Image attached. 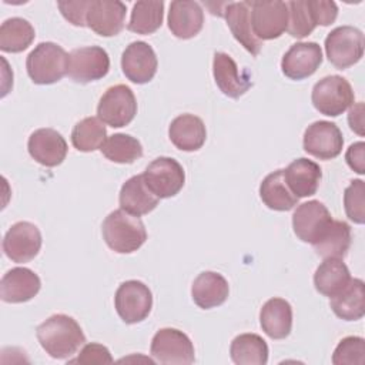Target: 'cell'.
I'll use <instances>...</instances> for the list:
<instances>
[{"mask_svg": "<svg viewBox=\"0 0 365 365\" xmlns=\"http://www.w3.org/2000/svg\"><path fill=\"white\" fill-rule=\"evenodd\" d=\"M36 335L41 348L56 359L70 358L86 342L78 322L66 314L48 317L37 327Z\"/></svg>", "mask_w": 365, "mask_h": 365, "instance_id": "obj_1", "label": "cell"}, {"mask_svg": "<svg viewBox=\"0 0 365 365\" xmlns=\"http://www.w3.org/2000/svg\"><path fill=\"white\" fill-rule=\"evenodd\" d=\"M101 234L108 248L118 254H131L147 240V231L140 217L121 208L111 211L104 218Z\"/></svg>", "mask_w": 365, "mask_h": 365, "instance_id": "obj_2", "label": "cell"}, {"mask_svg": "<svg viewBox=\"0 0 365 365\" xmlns=\"http://www.w3.org/2000/svg\"><path fill=\"white\" fill-rule=\"evenodd\" d=\"M68 54L51 41L37 44L26 60L27 74L36 84H53L67 74Z\"/></svg>", "mask_w": 365, "mask_h": 365, "instance_id": "obj_3", "label": "cell"}, {"mask_svg": "<svg viewBox=\"0 0 365 365\" xmlns=\"http://www.w3.org/2000/svg\"><path fill=\"white\" fill-rule=\"evenodd\" d=\"M364 33L352 26H339L325 38V53L331 64L345 70L356 64L364 54Z\"/></svg>", "mask_w": 365, "mask_h": 365, "instance_id": "obj_4", "label": "cell"}, {"mask_svg": "<svg viewBox=\"0 0 365 365\" xmlns=\"http://www.w3.org/2000/svg\"><path fill=\"white\" fill-rule=\"evenodd\" d=\"M354 91L349 81L341 76H327L315 83L311 94L314 107L324 115L338 117L354 104Z\"/></svg>", "mask_w": 365, "mask_h": 365, "instance_id": "obj_5", "label": "cell"}, {"mask_svg": "<svg viewBox=\"0 0 365 365\" xmlns=\"http://www.w3.org/2000/svg\"><path fill=\"white\" fill-rule=\"evenodd\" d=\"M137 114V100L125 84L108 87L97 106V117L107 125L120 128L130 124Z\"/></svg>", "mask_w": 365, "mask_h": 365, "instance_id": "obj_6", "label": "cell"}, {"mask_svg": "<svg viewBox=\"0 0 365 365\" xmlns=\"http://www.w3.org/2000/svg\"><path fill=\"white\" fill-rule=\"evenodd\" d=\"M151 356L160 364L190 365L195 361L191 339L180 329L161 328L151 339Z\"/></svg>", "mask_w": 365, "mask_h": 365, "instance_id": "obj_7", "label": "cell"}, {"mask_svg": "<svg viewBox=\"0 0 365 365\" xmlns=\"http://www.w3.org/2000/svg\"><path fill=\"white\" fill-rule=\"evenodd\" d=\"M114 307L118 317L125 324H137L144 321L153 308V294L150 288L137 279H130L115 291Z\"/></svg>", "mask_w": 365, "mask_h": 365, "instance_id": "obj_8", "label": "cell"}, {"mask_svg": "<svg viewBox=\"0 0 365 365\" xmlns=\"http://www.w3.org/2000/svg\"><path fill=\"white\" fill-rule=\"evenodd\" d=\"M110 57L103 47L86 46L68 53L67 74L76 83H90L107 76Z\"/></svg>", "mask_w": 365, "mask_h": 365, "instance_id": "obj_9", "label": "cell"}, {"mask_svg": "<svg viewBox=\"0 0 365 365\" xmlns=\"http://www.w3.org/2000/svg\"><path fill=\"white\" fill-rule=\"evenodd\" d=\"M147 187L158 198H170L184 187L185 174L181 164L171 157L153 160L143 173Z\"/></svg>", "mask_w": 365, "mask_h": 365, "instance_id": "obj_10", "label": "cell"}, {"mask_svg": "<svg viewBox=\"0 0 365 365\" xmlns=\"http://www.w3.org/2000/svg\"><path fill=\"white\" fill-rule=\"evenodd\" d=\"M251 26L258 40L278 38L288 27V6L285 1H250Z\"/></svg>", "mask_w": 365, "mask_h": 365, "instance_id": "obj_11", "label": "cell"}, {"mask_svg": "<svg viewBox=\"0 0 365 365\" xmlns=\"http://www.w3.org/2000/svg\"><path fill=\"white\" fill-rule=\"evenodd\" d=\"M41 242V232L37 225L29 221H19L6 232L3 251L13 262H29L38 254Z\"/></svg>", "mask_w": 365, "mask_h": 365, "instance_id": "obj_12", "label": "cell"}, {"mask_svg": "<svg viewBox=\"0 0 365 365\" xmlns=\"http://www.w3.org/2000/svg\"><path fill=\"white\" fill-rule=\"evenodd\" d=\"M342 133L335 123L319 120L309 124L304 133V150L319 160H332L342 151Z\"/></svg>", "mask_w": 365, "mask_h": 365, "instance_id": "obj_13", "label": "cell"}, {"mask_svg": "<svg viewBox=\"0 0 365 365\" xmlns=\"http://www.w3.org/2000/svg\"><path fill=\"white\" fill-rule=\"evenodd\" d=\"M125 4L118 0H90L87 27L103 37L117 36L124 29Z\"/></svg>", "mask_w": 365, "mask_h": 365, "instance_id": "obj_14", "label": "cell"}, {"mask_svg": "<svg viewBox=\"0 0 365 365\" xmlns=\"http://www.w3.org/2000/svg\"><path fill=\"white\" fill-rule=\"evenodd\" d=\"M322 63L321 46L315 41L292 44L281 60V70L291 80L311 77Z\"/></svg>", "mask_w": 365, "mask_h": 365, "instance_id": "obj_15", "label": "cell"}, {"mask_svg": "<svg viewBox=\"0 0 365 365\" xmlns=\"http://www.w3.org/2000/svg\"><path fill=\"white\" fill-rule=\"evenodd\" d=\"M157 56L153 47L145 41H133L123 51V73L135 84H145L151 81L157 73Z\"/></svg>", "mask_w": 365, "mask_h": 365, "instance_id": "obj_16", "label": "cell"}, {"mask_svg": "<svg viewBox=\"0 0 365 365\" xmlns=\"http://www.w3.org/2000/svg\"><path fill=\"white\" fill-rule=\"evenodd\" d=\"M29 154L44 167L60 165L67 155V143L54 128H38L33 131L27 141Z\"/></svg>", "mask_w": 365, "mask_h": 365, "instance_id": "obj_17", "label": "cell"}, {"mask_svg": "<svg viewBox=\"0 0 365 365\" xmlns=\"http://www.w3.org/2000/svg\"><path fill=\"white\" fill-rule=\"evenodd\" d=\"M212 74L215 84L222 91V94L231 98H240L252 87L248 71L244 70L241 73L231 56L222 51L214 53Z\"/></svg>", "mask_w": 365, "mask_h": 365, "instance_id": "obj_18", "label": "cell"}, {"mask_svg": "<svg viewBox=\"0 0 365 365\" xmlns=\"http://www.w3.org/2000/svg\"><path fill=\"white\" fill-rule=\"evenodd\" d=\"M40 288L41 281L34 271L26 267H16L3 275L0 281V297L4 302L21 304L36 297Z\"/></svg>", "mask_w": 365, "mask_h": 365, "instance_id": "obj_19", "label": "cell"}, {"mask_svg": "<svg viewBox=\"0 0 365 365\" xmlns=\"http://www.w3.org/2000/svg\"><path fill=\"white\" fill-rule=\"evenodd\" d=\"M332 220L328 208L318 200L302 202L292 214V228L302 242L312 244Z\"/></svg>", "mask_w": 365, "mask_h": 365, "instance_id": "obj_20", "label": "cell"}, {"mask_svg": "<svg viewBox=\"0 0 365 365\" xmlns=\"http://www.w3.org/2000/svg\"><path fill=\"white\" fill-rule=\"evenodd\" d=\"M221 16L225 17V21L235 37L244 48L252 56H258L262 47L261 40H258L252 31L251 26V6L250 1H234L227 3Z\"/></svg>", "mask_w": 365, "mask_h": 365, "instance_id": "obj_21", "label": "cell"}, {"mask_svg": "<svg viewBox=\"0 0 365 365\" xmlns=\"http://www.w3.org/2000/svg\"><path fill=\"white\" fill-rule=\"evenodd\" d=\"M204 26V11L197 1L175 0L170 4L168 29L182 40L195 37Z\"/></svg>", "mask_w": 365, "mask_h": 365, "instance_id": "obj_22", "label": "cell"}, {"mask_svg": "<svg viewBox=\"0 0 365 365\" xmlns=\"http://www.w3.org/2000/svg\"><path fill=\"white\" fill-rule=\"evenodd\" d=\"M284 178L292 194L298 198H304L317 192L322 178V171L315 161L301 157L294 160L284 170Z\"/></svg>", "mask_w": 365, "mask_h": 365, "instance_id": "obj_23", "label": "cell"}, {"mask_svg": "<svg viewBox=\"0 0 365 365\" xmlns=\"http://www.w3.org/2000/svg\"><path fill=\"white\" fill-rule=\"evenodd\" d=\"M168 137L178 150L197 151L205 143L207 130L200 117L185 113L171 121Z\"/></svg>", "mask_w": 365, "mask_h": 365, "instance_id": "obj_24", "label": "cell"}, {"mask_svg": "<svg viewBox=\"0 0 365 365\" xmlns=\"http://www.w3.org/2000/svg\"><path fill=\"white\" fill-rule=\"evenodd\" d=\"M351 227L345 221L331 220L312 242L321 258H344L351 247Z\"/></svg>", "mask_w": 365, "mask_h": 365, "instance_id": "obj_25", "label": "cell"}, {"mask_svg": "<svg viewBox=\"0 0 365 365\" xmlns=\"http://www.w3.org/2000/svg\"><path fill=\"white\" fill-rule=\"evenodd\" d=\"M158 200L160 198L147 187L143 174L128 178L123 184L118 195L121 210L135 217L151 212L158 205Z\"/></svg>", "mask_w": 365, "mask_h": 365, "instance_id": "obj_26", "label": "cell"}, {"mask_svg": "<svg viewBox=\"0 0 365 365\" xmlns=\"http://www.w3.org/2000/svg\"><path fill=\"white\" fill-rule=\"evenodd\" d=\"M230 294L227 279L214 271L198 274L191 287L192 301L202 309H211L225 302Z\"/></svg>", "mask_w": 365, "mask_h": 365, "instance_id": "obj_27", "label": "cell"}, {"mask_svg": "<svg viewBox=\"0 0 365 365\" xmlns=\"http://www.w3.org/2000/svg\"><path fill=\"white\" fill-rule=\"evenodd\" d=\"M329 298L331 309L344 321H358L365 314V285L359 278H351L338 294Z\"/></svg>", "mask_w": 365, "mask_h": 365, "instance_id": "obj_28", "label": "cell"}, {"mask_svg": "<svg viewBox=\"0 0 365 365\" xmlns=\"http://www.w3.org/2000/svg\"><path fill=\"white\" fill-rule=\"evenodd\" d=\"M262 331L271 339H284L292 328V307L282 298L268 299L259 311Z\"/></svg>", "mask_w": 365, "mask_h": 365, "instance_id": "obj_29", "label": "cell"}, {"mask_svg": "<svg viewBox=\"0 0 365 365\" xmlns=\"http://www.w3.org/2000/svg\"><path fill=\"white\" fill-rule=\"evenodd\" d=\"M262 202L274 211H289L298 204V197L292 194L284 178V170L268 174L259 185Z\"/></svg>", "mask_w": 365, "mask_h": 365, "instance_id": "obj_30", "label": "cell"}, {"mask_svg": "<svg viewBox=\"0 0 365 365\" xmlns=\"http://www.w3.org/2000/svg\"><path fill=\"white\" fill-rule=\"evenodd\" d=\"M349 279V269L339 258H325L314 274L315 289L325 297L338 294Z\"/></svg>", "mask_w": 365, "mask_h": 365, "instance_id": "obj_31", "label": "cell"}, {"mask_svg": "<svg viewBox=\"0 0 365 365\" xmlns=\"http://www.w3.org/2000/svg\"><path fill=\"white\" fill-rule=\"evenodd\" d=\"M230 355L237 365H265L268 362V345L257 334H241L232 339Z\"/></svg>", "mask_w": 365, "mask_h": 365, "instance_id": "obj_32", "label": "cell"}, {"mask_svg": "<svg viewBox=\"0 0 365 365\" xmlns=\"http://www.w3.org/2000/svg\"><path fill=\"white\" fill-rule=\"evenodd\" d=\"M34 37V27L30 21L21 17L7 19L0 26V50L6 53L24 51Z\"/></svg>", "mask_w": 365, "mask_h": 365, "instance_id": "obj_33", "label": "cell"}, {"mask_svg": "<svg viewBox=\"0 0 365 365\" xmlns=\"http://www.w3.org/2000/svg\"><path fill=\"white\" fill-rule=\"evenodd\" d=\"M164 19V1H137L133 6L127 29L137 34H151L157 31Z\"/></svg>", "mask_w": 365, "mask_h": 365, "instance_id": "obj_34", "label": "cell"}, {"mask_svg": "<svg viewBox=\"0 0 365 365\" xmlns=\"http://www.w3.org/2000/svg\"><path fill=\"white\" fill-rule=\"evenodd\" d=\"M107 130L98 117H86L80 120L71 131V143L81 153H91L104 144Z\"/></svg>", "mask_w": 365, "mask_h": 365, "instance_id": "obj_35", "label": "cell"}, {"mask_svg": "<svg viewBox=\"0 0 365 365\" xmlns=\"http://www.w3.org/2000/svg\"><path fill=\"white\" fill-rule=\"evenodd\" d=\"M100 151L107 160L113 163L131 164L143 155V145L135 137L117 133L104 141Z\"/></svg>", "mask_w": 365, "mask_h": 365, "instance_id": "obj_36", "label": "cell"}, {"mask_svg": "<svg viewBox=\"0 0 365 365\" xmlns=\"http://www.w3.org/2000/svg\"><path fill=\"white\" fill-rule=\"evenodd\" d=\"M288 6V27L287 31L295 38H304L309 36L315 27L317 20L309 0H292Z\"/></svg>", "mask_w": 365, "mask_h": 365, "instance_id": "obj_37", "label": "cell"}, {"mask_svg": "<svg viewBox=\"0 0 365 365\" xmlns=\"http://www.w3.org/2000/svg\"><path fill=\"white\" fill-rule=\"evenodd\" d=\"M344 207L346 217L355 224L365 221V184L362 180H352L344 192Z\"/></svg>", "mask_w": 365, "mask_h": 365, "instance_id": "obj_38", "label": "cell"}, {"mask_svg": "<svg viewBox=\"0 0 365 365\" xmlns=\"http://www.w3.org/2000/svg\"><path fill=\"white\" fill-rule=\"evenodd\" d=\"M365 361V339L361 336H346L336 345L332 364L335 365H352L364 364Z\"/></svg>", "mask_w": 365, "mask_h": 365, "instance_id": "obj_39", "label": "cell"}, {"mask_svg": "<svg viewBox=\"0 0 365 365\" xmlns=\"http://www.w3.org/2000/svg\"><path fill=\"white\" fill-rule=\"evenodd\" d=\"M70 364H111L113 358L107 346L97 344V342H90L83 346L77 358L70 359Z\"/></svg>", "mask_w": 365, "mask_h": 365, "instance_id": "obj_40", "label": "cell"}, {"mask_svg": "<svg viewBox=\"0 0 365 365\" xmlns=\"http://www.w3.org/2000/svg\"><path fill=\"white\" fill-rule=\"evenodd\" d=\"M90 6V0H77V1H58L57 7L60 9L63 17L70 21L73 26L84 27L87 10Z\"/></svg>", "mask_w": 365, "mask_h": 365, "instance_id": "obj_41", "label": "cell"}, {"mask_svg": "<svg viewBox=\"0 0 365 365\" xmlns=\"http://www.w3.org/2000/svg\"><path fill=\"white\" fill-rule=\"evenodd\" d=\"M317 26H329L338 16V6L329 0H309Z\"/></svg>", "mask_w": 365, "mask_h": 365, "instance_id": "obj_42", "label": "cell"}, {"mask_svg": "<svg viewBox=\"0 0 365 365\" xmlns=\"http://www.w3.org/2000/svg\"><path fill=\"white\" fill-rule=\"evenodd\" d=\"M346 164L358 174L365 173V144L362 141L349 145L345 154Z\"/></svg>", "mask_w": 365, "mask_h": 365, "instance_id": "obj_43", "label": "cell"}, {"mask_svg": "<svg viewBox=\"0 0 365 365\" xmlns=\"http://www.w3.org/2000/svg\"><path fill=\"white\" fill-rule=\"evenodd\" d=\"M348 123L352 131L359 135H364V104L356 103L351 107L348 114Z\"/></svg>", "mask_w": 365, "mask_h": 365, "instance_id": "obj_44", "label": "cell"}]
</instances>
